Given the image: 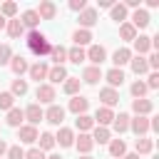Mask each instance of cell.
I'll return each instance as SVG.
<instances>
[{"label":"cell","instance_id":"obj_1","mask_svg":"<svg viewBox=\"0 0 159 159\" xmlns=\"http://www.w3.org/2000/svg\"><path fill=\"white\" fill-rule=\"evenodd\" d=\"M27 50L40 60V57H47V55H50L52 45L47 42V37H45L40 30H30V32H27Z\"/></svg>","mask_w":159,"mask_h":159},{"label":"cell","instance_id":"obj_2","mask_svg":"<svg viewBox=\"0 0 159 159\" xmlns=\"http://www.w3.org/2000/svg\"><path fill=\"white\" fill-rule=\"evenodd\" d=\"M55 97H57V92H55L52 84H47V82H40L37 84V89H35L37 104H55Z\"/></svg>","mask_w":159,"mask_h":159},{"label":"cell","instance_id":"obj_3","mask_svg":"<svg viewBox=\"0 0 159 159\" xmlns=\"http://www.w3.org/2000/svg\"><path fill=\"white\" fill-rule=\"evenodd\" d=\"M22 112H25V119H27V124H32V127H37V124H40V122L45 119V109H42V107L37 104V102L27 104V107H25Z\"/></svg>","mask_w":159,"mask_h":159},{"label":"cell","instance_id":"obj_4","mask_svg":"<svg viewBox=\"0 0 159 159\" xmlns=\"http://www.w3.org/2000/svg\"><path fill=\"white\" fill-rule=\"evenodd\" d=\"M84 57H87L94 67H99V65L107 60V50H104L102 45H89V47L84 50Z\"/></svg>","mask_w":159,"mask_h":159},{"label":"cell","instance_id":"obj_5","mask_svg":"<svg viewBox=\"0 0 159 159\" xmlns=\"http://www.w3.org/2000/svg\"><path fill=\"white\" fill-rule=\"evenodd\" d=\"M37 127H32V124H22V127H17V139H20V144H35L37 142Z\"/></svg>","mask_w":159,"mask_h":159},{"label":"cell","instance_id":"obj_6","mask_svg":"<svg viewBox=\"0 0 159 159\" xmlns=\"http://www.w3.org/2000/svg\"><path fill=\"white\" fill-rule=\"evenodd\" d=\"M67 109L72 112V114H87V109H89V99L87 97H82V94H75L72 99H70V104H67Z\"/></svg>","mask_w":159,"mask_h":159},{"label":"cell","instance_id":"obj_7","mask_svg":"<svg viewBox=\"0 0 159 159\" xmlns=\"http://www.w3.org/2000/svg\"><path fill=\"white\" fill-rule=\"evenodd\" d=\"M152 109H154V102H152V99H147V97H142V99H132V112H134L137 117H149Z\"/></svg>","mask_w":159,"mask_h":159},{"label":"cell","instance_id":"obj_8","mask_svg":"<svg viewBox=\"0 0 159 159\" xmlns=\"http://www.w3.org/2000/svg\"><path fill=\"white\" fill-rule=\"evenodd\" d=\"M47 72H50V67H47V62H42V60H37L35 65H30V70H27L30 80H35L37 84H40V80H47Z\"/></svg>","mask_w":159,"mask_h":159},{"label":"cell","instance_id":"obj_9","mask_svg":"<svg viewBox=\"0 0 159 159\" xmlns=\"http://www.w3.org/2000/svg\"><path fill=\"white\" fill-rule=\"evenodd\" d=\"M149 22H152V17H149V12H147L144 7H137V10L132 12V27H134V30H144Z\"/></svg>","mask_w":159,"mask_h":159},{"label":"cell","instance_id":"obj_10","mask_svg":"<svg viewBox=\"0 0 159 159\" xmlns=\"http://www.w3.org/2000/svg\"><path fill=\"white\" fill-rule=\"evenodd\" d=\"M99 99H102V107H114V104H119V92L117 89H112V87H102L99 89Z\"/></svg>","mask_w":159,"mask_h":159},{"label":"cell","instance_id":"obj_11","mask_svg":"<svg viewBox=\"0 0 159 159\" xmlns=\"http://www.w3.org/2000/svg\"><path fill=\"white\" fill-rule=\"evenodd\" d=\"M55 144H60L62 149L72 147V144H75V132H72L70 127H60V132L55 134Z\"/></svg>","mask_w":159,"mask_h":159},{"label":"cell","instance_id":"obj_12","mask_svg":"<svg viewBox=\"0 0 159 159\" xmlns=\"http://www.w3.org/2000/svg\"><path fill=\"white\" fill-rule=\"evenodd\" d=\"M35 12L40 15V20H55V15H57V5H55L52 0H42L40 7H37Z\"/></svg>","mask_w":159,"mask_h":159},{"label":"cell","instance_id":"obj_13","mask_svg":"<svg viewBox=\"0 0 159 159\" xmlns=\"http://www.w3.org/2000/svg\"><path fill=\"white\" fill-rule=\"evenodd\" d=\"M47 80H50L47 84H52V87L60 84V82H65V80H67V70H65V65H52L50 72H47Z\"/></svg>","mask_w":159,"mask_h":159},{"label":"cell","instance_id":"obj_14","mask_svg":"<svg viewBox=\"0 0 159 159\" xmlns=\"http://www.w3.org/2000/svg\"><path fill=\"white\" fill-rule=\"evenodd\" d=\"M102 80V67H94V65H87L82 70V80L80 82H87V84H97Z\"/></svg>","mask_w":159,"mask_h":159},{"label":"cell","instance_id":"obj_15","mask_svg":"<svg viewBox=\"0 0 159 159\" xmlns=\"http://www.w3.org/2000/svg\"><path fill=\"white\" fill-rule=\"evenodd\" d=\"M45 119H47L50 124L60 127V124H62V119H65V109H62L60 104H50V107H47V112H45Z\"/></svg>","mask_w":159,"mask_h":159},{"label":"cell","instance_id":"obj_16","mask_svg":"<svg viewBox=\"0 0 159 159\" xmlns=\"http://www.w3.org/2000/svg\"><path fill=\"white\" fill-rule=\"evenodd\" d=\"M92 119L97 122V127H109L112 119H114V112H112L109 107H97V112H94Z\"/></svg>","mask_w":159,"mask_h":159},{"label":"cell","instance_id":"obj_17","mask_svg":"<svg viewBox=\"0 0 159 159\" xmlns=\"http://www.w3.org/2000/svg\"><path fill=\"white\" fill-rule=\"evenodd\" d=\"M129 129L137 137H147V132H149V117H134V119H129Z\"/></svg>","mask_w":159,"mask_h":159},{"label":"cell","instance_id":"obj_18","mask_svg":"<svg viewBox=\"0 0 159 159\" xmlns=\"http://www.w3.org/2000/svg\"><path fill=\"white\" fill-rule=\"evenodd\" d=\"M97 10L94 7H84L82 12H80V25H82V30H89L92 25H97Z\"/></svg>","mask_w":159,"mask_h":159},{"label":"cell","instance_id":"obj_19","mask_svg":"<svg viewBox=\"0 0 159 159\" xmlns=\"http://www.w3.org/2000/svg\"><path fill=\"white\" fill-rule=\"evenodd\" d=\"M132 42H134V52H137V55L144 57V55L152 52V37H147V35H137Z\"/></svg>","mask_w":159,"mask_h":159},{"label":"cell","instance_id":"obj_20","mask_svg":"<svg viewBox=\"0 0 159 159\" xmlns=\"http://www.w3.org/2000/svg\"><path fill=\"white\" fill-rule=\"evenodd\" d=\"M10 70H12L17 77H22V75L30 70V65H27V57H25V55H12V60H10Z\"/></svg>","mask_w":159,"mask_h":159},{"label":"cell","instance_id":"obj_21","mask_svg":"<svg viewBox=\"0 0 159 159\" xmlns=\"http://www.w3.org/2000/svg\"><path fill=\"white\" fill-rule=\"evenodd\" d=\"M17 20L22 22V27H25V30H35V27L40 25V15H37L35 10H25V12H22Z\"/></svg>","mask_w":159,"mask_h":159},{"label":"cell","instance_id":"obj_22","mask_svg":"<svg viewBox=\"0 0 159 159\" xmlns=\"http://www.w3.org/2000/svg\"><path fill=\"white\" fill-rule=\"evenodd\" d=\"M102 77L109 82V87H112V89H117V87H122V84H124V72H122V70H117V67L107 70V75H102Z\"/></svg>","mask_w":159,"mask_h":159},{"label":"cell","instance_id":"obj_23","mask_svg":"<svg viewBox=\"0 0 159 159\" xmlns=\"http://www.w3.org/2000/svg\"><path fill=\"white\" fill-rule=\"evenodd\" d=\"M129 60H132V50H129V47H119V50L112 55V62H114L117 70H122V65H129Z\"/></svg>","mask_w":159,"mask_h":159},{"label":"cell","instance_id":"obj_24","mask_svg":"<svg viewBox=\"0 0 159 159\" xmlns=\"http://www.w3.org/2000/svg\"><path fill=\"white\" fill-rule=\"evenodd\" d=\"M129 114L127 112H119V114H114V119H112V127H114V132L117 134H124L127 129H129Z\"/></svg>","mask_w":159,"mask_h":159},{"label":"cell","instance_id":"obj_25","mask_svg":"<svg viewBox=\"0 0 159 159\" xmlns=\"http://www.w3.org/2000/svg\"><path fill=\"white\" fill-rule=\"evenodd\" d=\"M129 65H132V72H134V75H147V72H149L147 57H142V55H132Z\"/></svg>","mask_w":159,"mask_h":159},{"label":"cell","instance_id":"obj_26","mask_svg":"<svg viewBox=\"0 0 159 159\" xmlns=\"http://www.w3.org/2000/svg\"><path fill=\"white\" fill-rule=\"evenodd\" d=\"M22 119H25V112L20 109V107H12L10 112H7V117H5V122H7V127H22Z\"/></svg>","mask_w":159,"mask_h":159},{"label":"cell","instance_id":"obj_27","mask_svg":"<svg viewBox=\"0 0 159 159\" xmlns=\"http://www.w3.org/2000/svg\"><path fill=\"white\" fill-rule=\"evenodd\" d=\"M89 137H92V142H94V144H109V139H112V132H109L107 127H94Z\"/></svg>","mask_w":159,"mask_h":159},{"label":"cell","instance_id":"obj_28","mask_svg":"<svg viewBox=\"0 0 159 159\" xmlns=\"http://www.w3.org/2000/svg\"><path fill=\"white\" fill-rule=\"evenodd\" d=\"M75 147H77L80 154H89L92 147H94V142H92L89 134H80V137H75Z\"/></svg>","mask_w":159,"mask_h":159},{"label":"cell","instance_id":"obj_29","mask_svg":"<svg viewBox=\"0 0 159 159\" xmlns=\"http://www.w3.org/2000/svg\"><path fill=\"white\" fill-rule=\"evenodd\" d=\"M5 30H7V35H10L12 40H17V37H22V35H25V27H22V22H20L17 17H12V20H7V25H5Z\"/></svg>","mask_w":159,"mask_h":159},{"label":"cell","instance_id":"obj_30","mask_svg":"<svg viewBox=\"0 0 159 159\" xmlns=\"http://www.w3.org/2000/svg\"><path fill=\"white\" fill-rule=\"evenodd\" d=\"M127 154V144H124V139H109V157L112 159H122Z\"/></svg>","mask_w":159,"mask_h":159},{"label":"cell","instance_id":"obj_31","mask_svg":"<svg viewBox=\"0 0 159 159\" xmlns=\"http://www.w3.org/2000/svg\"><path fill=\"white\" fill-rule=\"evenodd\" d=\"M72 40H75V47H84V45H92V32L80 27V30H75Z\"/></svg>","mask_w":159,"mask_h":159},{"label":"cell","instance_id":"obj_32","mask_svg":"<svg viewBox=\"0 0 159 159\" xmlns=\"http://www.w3.org/2000/svg\"><path fill=\"white\" fill-rule=\"evenodd\" d=\"M50 60H52V65H65V62H67V50H65L62 45H52Z\"/></svg>","mask_w":159,"mask_h":159},{"label":"cell","instance_id":"obj_33","mask_svg":"<svg viewBox=\"0 0 159 159\" xmlns=\"http://www.w3.org/2000/svg\"><path fill=\"white\" fill-rule=\"evenodd\" d=\"M80 87H82V82H80V77H67V80L62 82V89H65V94H70V97H75V94H80Z\"/></svg>","mask_w":159,"mask_h":159},{"label":"cell","instance_id":"obj_34","mask_svg":"<svg viewBox=\"0 0 159 159\" xmlns=\"http://www.w3.org/2000/svg\"><path fill=\"white\" fill-rule=\"evenodd\" d=\"M75 127L80 129V134H87L89 129H94V119H92L89 114H80V117L75 119Z\"/></svg>","mask_w":159,"mask_h":159},{"label":"cell","instance_id":"obj_35","mask_svg":"<svg viewBox=\"0 0 159 159\" xmlns=\"http://www.w3.org/2000/svg\"><path fill=\"white\" fill-rule=\"evenodd\" d=\"M134 149H137V154H139V157H142V154H149V152L154 149V142H152L149 137H137Z\"/></svg>","mask_w":159,"mask_h":159},{"label":"cell","instance_id":"obj_36","mask_svg":"<svg viewBox=\"0 0 159 159\" xmlns=\"http://www.w3.org/2000/svg\"><path fill=\"white\" fill-rule=\"evenodd\" d=\"M27 80H22V77H17V80H12V87H10V94L12 97H22V94H27Z\"/></svg>","mask_w":159,"mask_h":159},{"label":"cell","instance_id":"obj_37","mask_svg":"<svg viewBox=\"0 0 159 159\" xmlns=\"http://www.w3.org/2000/svg\"><path fill=\"white\" fill-rule=\"evenodd\" d=\"M37 142H40V152H50L52 147H55V134H50V132H42L40 137H37Z\"/></svg>","mask_w":159,"mask_h":159},{"label":"cell","instance_id":"obj_38","mask_svg":"<svg viewBox=\"0 0 159 159\" xmlns=\"http://www.w3.org/2000/svg\"><path fill=\"white\" fill-rule=\"evenodd\" d=\"M0 15H2L5 20H12V17H17V2H12V0L2 2V7H0Z\"/></svg>","mask_w":159,"mask_h":159},{"label":"cell","instance_id":"obj_39","mask_svg":"<svg viewBox=\"0 0 159 159\" xmlns=\"http://www.w3.org/2000/svg\"><path fill=\"white\" fill-rule=\"evenodd\" d=\"M109 15H112V20H114V22H119V25H122V22H127V7H124L122 2H119V5H112Z\"/></svg>","mask_w":159,"mask_h":159},{"label":"cell","instance_id":"obj_40","mask_svg":"<svg viewBox=\"0 0 159 159\" xmlns=\"http://www.w3.org/2000/svg\"><path fill=\"white\" fill-rule=\"evenodd\" d=\"M119 37H122L124 42H132V40L137 37V30L132 27V22H122V25H119Z\"/></svg>","mask_w":159,"mask_h":159},{"label":"cell","instance_id":"obj_41","mask_svg":"<svg viewBox=\"0 0 159 159\" xmlns=\"http://www.w3.org/2000/svg\"><path fill=\"white\" fill-rule=\"evenodd\" d=\"M67 60L75 62V65L84 62V60H87V57H84V47H70V50H67Z\"/></svg>","mask_w":159,"mask_h":159},{"label":"cell","instance_id":"obj_42","mask_svg":"<svg viewBox=\"0 0 159 159\" xmlns=\"http://www.w3.org/2000/svg\"><path fill=\"white\" fill-rule=\"evenodd\" d=\"M129 92H132V97H134V99H142V97H144V94H147L149 89H147V84H144L142 80H137V82H132Z\"/></svg>","mask_w":159,"mask_h":159},{"label":"cell","instance_id":"obj_43","mask_svg":"<svg viewBox=\"0 0 159 159\" xmlns=\"http://www.w3.org/2000/svg\"><path fill=\"white\" fill-rule=\"evenodd\" d=\"M12 107H15V97L10 92H0V109L2 112H10Z\"/></svg>","mask_w":159,"mask_h":159},{"label":"cell","instance_id":"obj_44","mask_svg":"<svg viewBox=\"0 0 159 159\" xmlns=\"http://www.w3.org/2000/svg\"><path fill=\"white\" fill-rule=\"evenodd\" d=\"M5 157H7V159H25V149H22L20 144H12V147H7Z\"/></svg>","mask_w":159,"mask_h":159},{"label":"cell","instance_id":"obj_45","mask_svg":"<svg viewBox=\"0 0 159 159\" xmlns=\"http://www.w3.org/2000/svg\"><path fill=\"white\" fill-rule=\"evenodd\" d=\"M10 60H12L10 45H0V67H2V65H10Z\"/></svg>","mask_w":159,"mask_h":159},{"label":"cell","instance_id":"obj_46","mask_svg":"<svg viewBox=\"0 0 159 159\" xmlns=\"http://www.w3.org/2000/svg\"><path fill=\"white\" fill-rule=\"evenodd\" d=\"M147 89H157L159 87V72H149V77H147Z\"/></svg>","mask_w":159,"mask_h":159},{"label":"cell","instance_id":"obj_47","mask_svg":"<svg viewBox=\"0 0 159 159\" xmlns=\"http://www.w3.org/2000/svg\"><path fill=\"white\" fill-rule=\"evenodd\" d=\"M25 159H45V152H40L37 147H32V149L25 152Z\"/></svg>","mask_w":159,"mask_h":159},{"label":"cell","instance_id":"obj_48","mask_svg":"<svg viewBox=\"0 0 159 159\" xmlns=\"http://www.w3.org/2000/svg\"><path fill=\"white\" fill-rule=\"evenodd\" d=\"M87 7V0H70V10H75V12H82Z\"/></svg>","mask_w":159,"mask_h":159},{"label":"cell","instance_id":"obj_49","mask_svg":"<svg viewBox=\"0 0 159 159\" xmlns=\"http://www.w3.org/2000/svg\"><path fill=\"white\" fill-rule=\"evenodd\" d=\"M147 65H149V70H154V72H157V67H159V55H157V52H149Z\"/></svg>","mask_w":159,"mask_h":159},{"label":"cell","instance_id":"obj_50","mask_svg":"<svg viewBox=\"0 0 159 159\" xmlns=\"http://www.w3.org/2000/svg\"><path fill=\"white\" fill-rule=\"evenodd\" d=\"M122 5H124V7H134V10H137V7H139V0H127V2H122Z\"/></svg>","mask_w":159,"mask_h":159},{"label":"cell","instance_id":"obj_51","mask_svg":"<svg viewBox=\"0 0 159 159\" xmlns=\"http://www.w3.org/2000/svg\"><path fill=\"white\" fill-rule=\"evenodd\" d=\"M112 5H114L112 0H99V7H109V10H112Z\"/></svg>","mask_w":159,"mask_h":159},{"label":"cell","instance_id":"obj_52","mask_svg":"<svg viewBox=\"0 0 159 159\" xmlns=\"http://www.w3.org/2000/svg\"><path fill=\"white\" fill-rule=\"evenodd\" d=\"M5 152H7V144H5V142H2V139H0V159H2V157H5Z\"/></svg>","mask_w":159,"mask_h":159},{"label":"cell","instance_id":"obj_53","mask_svg":"<svg viewBox=\"0 0 159 159\" xmlns=\"http://www.w3.org/2000/svg\"><path fill=\"white\" fill-rule=\"evenodd\" d=\"M122 159H139V154H137V152H132V154H124Z\"/></svg>","mask_w":159,"mask_h":159},{"label":"cell","instance_id":"obj_54","mask_svg":"<svg viewBox=\"0 0 159 159\" xmlns=\"http://www.w3.org/2000/svg\"><path fill=\"white\" fill-rule=\"evenodd\" d=\"M5 25H7V20H5L2 15H0V30H5Z\"/></svg>","mask_w":159,"mask_h":159},{"label":"cell","instance_id":"obj_55","mask_svg":"<svg viewBox=\"0 0 159 159\" xmlns=\"http://www.w3.org/2000/svg\"><path fill=\"white\" fill-rule=\"evenodd\" d=\"M45 159H62L60 154H50V157H45Z\"/></svg>","mask_w":159,"mask_h":159},{"label":"cell","instance_id":"obj_56","mask_svg":"<svg viewBox=\"0 0 159 159\" xmlns=\"http://www.w3.org/2000/svg\"><path fill=\"white\" fill-rule=\"evenodd\" d=\"M80 159H92V157H89V154H82V157H80Z\"/></svg>","mask_w":159,"mask_h":159}]
</instances>
